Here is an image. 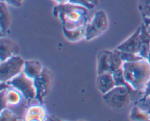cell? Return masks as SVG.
I'll list each match as a JSON object with an SVG mask.
<instances>
[{
    "instance_id": "1",
    "label": "cell",
    "mask_w": 150,
    "mask_h": 121,
    "mask_svg": "<svg viewBox=\"0 0 150 121\" xmlns=\"http://www.w3.org/2000/svg\"><path fill=\"white\" fill-rule=\"evenodd\" d=\"M87 12L88 9L83 6L68 2L56 6L53 14L56 17L60 19L63 27L67 29H75L86 26L88 23Z\"/></svg>"
},
{
    "instance_id": "2",
    "label": "cell",
    "mask_w": 150,
    "mask_h": 121,
    "mask_svg": "<svg viewBox=\"0 0 150 121\" xmlns=\"http://www.w3.org/2000/svg\"><path fill=\"white\" fill-rule=\"evenodd\" d=\"M123 75L125 81L134 90L145 91L150 80V63L147 59L134 62H123Z\"/></svg>"
},
{
    "instance_id": "3",
    "label": "cell",
    "mask_w": 150,
    "mask_h": 121,
    "mask_svg": "<svg viewBox=\"0 0 150 121\" xmlns=\"http://www.w3.org/2000/svg\"><path fill=\"white\" fill-rule=\"evenodd\" d=\"M103 101L111 109L121 111L127 108L131 101L130 90L126 86H116L103 94Z\"/></svg>"
},
{
    "instance_id": "4",
    "label": "cell",
    "mask_w": 150,
    "mask_h": 121,
    "mask_svg": "<svg viewBox=\"0 0 150 121\" xmlns=\"http://www.w3.org/2000/svg\"><path fill=\"white\" fill-rule=\"evenodd\" d=\"M123 61L116 50H103L98 52L97 58V74L113 73L118 69L122 68Z\"/></svg>"
},
{
    "instance_id": "5",
    "label": "cell",
    "mask_w": 150,
    "mask_h": 121,
    "mask_svg": "<svg viewBox=\"0 0 150 121\" xmlns=\"http://www.w3.org/2000/svg\"><path fill=\"white\" fill-rule=\"evenodd\" d=\"M6 83L18 90L26 101H30L35 99L36 89L34 85V80L28 77L23 71Z\"/></svg>"
},
{
    "instance_id": "6",
    "label": "cell",
    "mask_w": 150,
    "mask_h": 121,
    "mask_svg": "<svg viewBox=\"0 0 150 121\" xmlns=\"http://www.w3.org/2000/svg\"><path fill=\"white\" fill-rule=\"evenodd\" d=\"M108 27V19L103 10L95 12L93 18L86 26L85 39L92 40L105 31Z\"/></svg>"
},
{
    "instance_id": "7",
    "label": "cell",
    "mask_w": 150,
    "mask_h": 121,
    "mask_svg": "<svg viewBox=\"0 0 150 121\" xmlns=\"http://www.w3.org/2000/svg\"><path fill=\"white\" fill-rule=\"evenodd\" d=\"M25 61L18 55L11 57L1 62L0 65V81L4 83L17 76L21 72Z\"/></svg>"
},
{
    "instance_id": "8",
    "label": "cell",
    "mask_w": 150,
    "mask_h": 121,
    "mask_svg": "<svg viewBox=\"0 0 150 121\" xmlns=\"http://www.w3.org/2000/svg\"><path fill=\"white\" fill-rule=\"evenodd\" d=\"M53 83V74L48 69L44 67L42 72L34 79V85L36 89L35 99L40 104H43V99L49 93Z\"/></svg>"
},
{
    "instance_id": "9",
    "label": "cell",
    "mask_w": 150,
    "mask_h": 121,
    "mask_svg": "<svg viewBox=\"0 0 150 121\" xmlns=\"http://www.w3.org/2000/svg\"><path fill=\"white\" fill-rule=\"evenodd\" d=\"M20 48L15 41L9 38L1 36L0 39V59L1 62L9 59L11 57L18 55Z\"/></svg>"
},
{
    "instance_id": "10",
    "label": "cell",
    "mask_w": 150,
    "mask_h": 121,
    "mask_svg": "<svg viewBox=\"0 0 150 121\" xmlns=\"http://www.w3.org/2000/svg\"><path fill=\"white\" fill-rule=\"evenodd\" d=\"M140 32L141 27L139 26L136 31L127 38L125 42L118 45L117 50L122 52H132V53L139 54L140 52Z\"/></svg>"
},
{
    "instance_id": "11",
    "label": "cell",
    "mask_w": 150,
    "mask_h": 121,
    "mask_svg": "<svg viewBox=\"0 0 150 121\" xmlns=\"http://www.w3.org/2000/svg\"><path fill=\"white\" fill-rule=\"evenodd\" d=\"M116 86L117 85L112 73L106 72L98 75L97 87L102 94H105Z\"/></svg>"
},
{
    "instance_id": "12",
    "label": "cell",
    "mask_w": 150,
    "mask_h": 121,
    "mask_svg": "<svg viewBox=\"0 0 150 121\" xmlns=\"http://www.w3.org/2000/svg\"><path fill=\"white\" fill-rule=\"evenodd\" d=\"M46 111L42 106V104L39 105H32L28 107L25 113L24 120H45L47 119Z\"/></svg>"
},
{
    "instance_id": "13",
    "label": "cell",
    "mask_w": 150,
    "mask_h": 121,
    "mask_svg": "<svg viewBox=\"0 0 150 121\" xmlns=\"http://www.w3.org/2000/svg\"><path fill=\"white\" fill-rule=\"evenodd\" d=\"M140 52L139 55L145 59H148L150 52V32L144 23L141 25Z\"/></svg>"
},
{
    "instance_id": "14",
    "label": "cell",
    "mask_w": 150,
    "mask_h": 121,
    "mask_svg": "<svg viewBox=\"0 0 150 121\" xmlns=\"http://www.w3.org/2000/svg\"><path fill=\"white\" fill-rule=\"evenodd\" d=\"M43 68L42 64L37 60L25 61L23 72L28 77L34 80L42 72Z\"/></svg>"
},
{
    "instance_id": "15",
    "label": "cell",
    "mask_w": 150,
    "mask_h": 121,
    "mask_svg": "<svg viewBox=\"0 0 150 121\" xmlns=\"http://www.w3.org/2000/svg\"><path fill=\"white\" fill-rule=\"evenodd\" d=\"M0 9H1V17H0V29H1V34L3 36L4 34L7 33L11 24V15L10 11L6 6L4 1H1L0 3Z\"/></svg>"
},
{
    "instance_id": "16",
    "label": "cell",
    "mask_w": 150,
    "mask_h": 121,
    "mask_svg": "<svg viewBox=\"0 0 150 121\" xmlns=\"http://www.w3.org/2000/svg\"><path fill=\"white\" fill-rule=\"evenodd\" d=\"M62 31L67 40L70 42H77L83 38H85L86 26L75 29H67L62 26Z\"/></svg>"
},
{
    "instance_id": "17",
    "label": "cell",
    "mask_w": 150,
    "mask_h": 121,
    "mask_svg": "<svg viewBox=\"0 0 150 121\" xmlns=\"http://www.w3.org/2000/svg\"><path fill=\"white\" fill-rule=\"evenodd\" d=\"M13 87H10L7 89L6 92V99H7V104L10 106H17L21 103L22 99L21 93L16 90V88H12Z\"/></svg>"
},
{
    "instance_id": "18",
    "label": "cell",
    "mask_w": 150,
    "mask_h": 121,
    "mask_svg": "<svg viewBox=\"0 0 150 121\" xmlns=\"http://www.w3.org/2000/svg\"><path fill=\"white\" fill-rule=\"evenodd\" d=\"M130 119L131 120H150V112L144 110L136 105L131 109Z\"/></svg>"
},
{
    "instance_id": "19",
    "label": "cell",
    "mask_w": 150,
    "mask_h": 121,
    "mask_svg": "<svg viewBox=\"0 0 150 121\" xmlns=\"http://www.w3.org/2000/svg\"><path fill=\"white\" fill-rule=\"evenodd\" d=\"M116 51L117 53L120 55L121 57L122 60L123 62H134V61H141V60H144L143 57L141 56L139 54L136 53H132V52H122V51H120L116 49Z\"/></svg>"
},
{
    "instance_id": "20",
    "label": "cell",
    "mask_w": 150,
    "mask_h": 121,
    "mask_svg": "<svg viewBox=\"0 0 150 121\" xmlns=\"http://www.w3.org/2000/svg\"><path fill=\"white\" fill-rule=\"evenodd\" d=\"M138 7L142 17L150 18V0H138Z\"/></svg>"
},
{
    "instance_id": "21",
    "label": "cell",
    "mask_w": 150,
    "mask_h": 121,
    "mask_svg": "<svg viewBox=\"0 0 150 121\" xmlns=\"http://www.w3.org/2000/svg\"><path fill=\"white\" fill-rule=\"evenodd\" d=\"M0 120H9V121H16L19 120V118L17 115L13 114L10 110L7 109V108L3 110H1V115H0Z\"/></svg>"
},
{
    "instance_id": "22",
    "label": "cell",
    "mask_w": 150,
    "mask_h": 121,
    "mask_svg": "<svg viewBox=\"0 0 150 121\" xmlns=\"http://www.w3.org/2000/svg\"><path fill=\"white\" fill-rule=\"evenodd\" d=\"M69 3L76 4V5L83 6V7H86L88 10H92L95 7V5L92 4L89 0H70Z\"/></svg>"
},
{
    "instance_id": "23",
    "label": "cell",
    "mask_w": 150,
    "mask_h": 121,
    "mask_svg": "<svg viewBox=\"0 0 150 121\" xmlns=\"http://www.w3.org/2000/svg\"><path fill=\"white\" fill-rule=\"evenodd\" d=\"M7 88H1V92H0V99H1V110L6 109L8 106L7 102V99H6V92H7Z\"/></svg>"
},
{
    "instance_id": "24",
    "label": "cell",
    "mask_w": 150,
    "mask_h": 121,
    "mask_svg": "<svg viewBox=\"0 0 150 121\" xmlns=\"http://www.w3.org/2000/svg\"><path fill=\"white\" fill-rule=\"evenodd\" d=\"M22 1L23 0H1V1H4L7 4L16 7H19L21 6Z\"/></svg>"
},
{
    "instance_id": "25",
    "label": "cell",
    "mask_w": 150,
    "mask_h": 121,
    "mask_svg": "<svg viewBox=\"0 0 150 121\" xmlns=\"http://www.w3.org/2000/svg\"><path fill=\"white\" fill-rule=\"evenodd\" d=\"M143 23H144L146 28H148L150 26V18L149 17H143Z\"/></svg>"
},
{
    "instance_id": "26",
    "label": "cell",
    "mask_w": 150,
    "mask_h": 121,
    "mask_svg": "<svg viewBox=\"0 0 150 121\" xmlns=\"http://www.w3.org/2000/svg\"><path fill=\"white\" fill-rule=\"evenodd\" d=\"M144 96H150V86H147L145 89Z\"/></svg>"
},
{
    "instance_id": "27",
    "label": "cell",
    "mask_w": 150,
    "mask_h": 121,
    "mask_svg": "<svg viewBox=\"0 0 150 121\" xmlns=\"http://www.w3.org/2000/svg\"><path fill=\"white\" fill-rule=\"evenodd\" d=\"M57 2H58L59 4H66V3H68L70 0H54Z\"/></svg>"
},
{
    "instance_id": "28",
    "label": "cell",
    "mask_w": 150,
    "mask_h": 121,
    "mask_svg": "<svg viewBox=\"0 0 150 121\" xmlns=\"http://www.w3.org/2000/svg\"><path fill=\"white\" fill-rule=\"evenodd\" d=\"M89 1H90L92 4H93L94 5H97V4H98V2H99V0H89Z\"/></svg>"
},
{
    "instance_id": "29",
    "label": "cell",
    "mask_w": 150,
    "mask_h": 121,
    "mask_svg": "<svg viewBox=\"0 0 150 121\" xmlns=\"http://www.w3.org/2000/svg\"><path fill=\"white\" fill-rule=\"evenodd\" d=\"M149 32H150V31H149ZM148 61H149V62L150 63V52H149V57H148Z\"/></svg>"
},
{
    "instance_id": "30",
    "label": "cell",
    "mask_w": 150,
    "mask_h": 121,
    "mask_svg": "<svg viewBox=\"0 0 150 121\" xmlns=\"http://www.w3.org/2000/svg\"><path fill=\"white\" fill-rule=\"evenodd\" d=\"M147 86H150V80H149V83H148V85H147Z\"/></svg>"
},
{
    "instance_id": "31",
    "label": "cell",
    "mask_w": 150,
    "mask_h": 121,
    "mask_svg": "<svg viewBox=\"0 0 150 121\" xmlns=\"http://www.w3.org/2000/svg\"><path fill=\"white\" fill-rule=\"evenodd\" d=\"M149 112H150V111H149Z\"/></svg>"
}]
</instances>
